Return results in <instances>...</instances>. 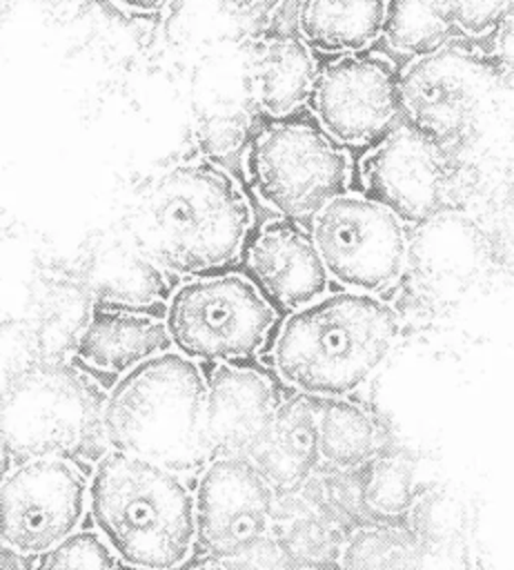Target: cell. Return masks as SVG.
<instances>
[{
    "instance_id": "14",
    "label": "cell",
    "mask_w": 514,
    "mask_h": 570,
    "mask_svg": "<svg viewBox=\"0 0 514 570\" xmlns=\"http://www.w3.org/2000/svg\"><path fill=\"white\" fill-rule=\"evenodd\" d=\"M205 381V439L211 459H249L283 401L276 385L260 370L238 363H216Z\"/></svg>"
},
{
    "instance_id": "8",
    "label": "cell",
    "mask_w": 514,
    "mask_h": 570,
    "mask_svg": "<svg viewBox=\"0 0 514 570\" xmlns=\"http://www.w3.org/2000/svg\"><path fill=\"white\" fill-rule=\"evenodd\" d=\"M309 234L327 276L343 289L380 296L405 269V223L365 194L332 198L312 216Z\"/></svg>"
},
{
    "instance_id": "10",
    "label": "cell",
    "mask_w": 514,
    "mask_h": 570,
    "mask_svg": "<svg viewBox=\"0 0 514 570\" xmlns=\"http://www.w3.org/2000/svg\"><path fill=\"white\" fill-rule=\"evenodd\" d=\"M276 494L245 456H214L194 490L196 548L202 557H236L274 528Z\"/></svg>"
},
{
    "instance_id": "21",
    "label": "cell",
    "mask_w": 514,
    "mask_h": 570,
    "mask_svg": "<svg viewBox=\"0 0 514 570\" xmlns=\"http://www.w3.org/2000/svg\"><path fill=\"white\" fill-rule=\"evenodd\" d=\"M316 441L323 463L338 470H356L387 441L365 407L347 399L316 401Z\"/></svg>"
},
{
    "instance_id": "3",
    "label": "cell",
    "mask_w": 514,
    "mask_h": 570,
    "mask_svg": "<svg viewBox=\"0 0 514 570\" xmlns=\"http://www.w3.org/2000/svg\"><path fill=\"white\" fill-rule=\"evenodd\" d=\"M87 505L116 557L138 570H176L196 548L194 490L149 459L107 448L93 465Z\"/></svg>"
},
{
    "instance_id": "32",
    "label": "cell",
    "mask_w": 514,
    "mask_h": 570,
    "mask_svg": "<svg viewBox=\"0 0 514 570\" xmlns=\"http://www.w3.org/2000/svg\"><path fill=\"white\" fill-rule=\"evenodd\" d=\"M47 2H51V4H65V2H71V0H47Z\"/></svg>"
},
{
    "instance_id": "28",
    "label": "cell",
    "mask_w": 514,
    "mask_h": 570,
    "mask_svg": "<svg viewBox=\"0 0 514 570\" xmlns=\"http://www.w3.org/2000/svg\"><path fill=\"white\" fill-rule=\"evenodd\" d=\"M447 20L472 36H481L496 27L507 11L512 9L514 0H434Z\"/></svg>"
},
{
    "instance_id": "31",
    "label": "cell",
    "mask_w": 514,
    "mask_h": 570,
    "mask_svg": "<svg viewBox=\"0 0 514 570\" xmlns=\"http://www.w3.org/2000/svg\"><path fill=\"white\" fill-rule=\"evenodd\" d=\"M9 468H11V454H9V450L4 448V443L0 441V483H2L4 474L9 472Z\"/></svg>"
},
{
    "instance_id": "9",
    "label": "cell",
    "mask_w": 514,
    "mask_h": 570,
    "mask_svg": "<svg viewBox=\"0 0 514 570\" xmlns=\"http://www.w3.org/2000/svg\"><path fill=\"white\" fill-rule=\"evenodd\" d=\"M89 483L65 456L18 461L0 483V539L36 559L78 530Z\"/></svg>"
},
{
    "instance_id": "13",
    "label": "cell",
    "mask_w": 514,
    "mask_h": 570,
    "mask_svg": "<svg viewBox=\"0 0 514 570\" xmlns=\"http://www.w3.org/2000/svg\"><path fill=\"white\" fill-rule=\"evenodd\" d=\"M365 196L394 212L403 223L423 225L445 212V165L438 145L401 125L360 165Z\"/></svg>"
},
{
    "instance_id": "18",
    "label": "cell",
    "mask_w": 514,
    "mask_h": 570,
    "mask_svg": "<svg viewBox=\"0 0 514 570\" xmlns=\"http://www.w3.org/2000/svg\"><path fill=\"white\" fill-rule=\"evenodd\" d=\"M316 60L300 36H258L249 45L245 82L251 102L274 118L294 114L309 100Z\"/></svg>"
},
{
    "instance_id": "24",
    "label": "cell",
    "mask_w": 514,
    "mask_h": 570,
    "mask_svg": "<svg viewBox=\"0 0 514 570\" xmlns=\"http://www.w3.org/2000/svg\"><path fill=\"white\" fill-rule=\"evenodd\" d=\"M96 296L105 305L140 307L167 294L162 267L147 254H111L102 258L96 276Z\"/></svg>"
},
{
    "instance_id": "4",
    "label": "cell",
    "mask_w": 514,
    "mask_h": 570,
    "mask_svg": "<svg viewBox=\"0 0 514 570\" xmlns=\"http://www.w3.org/2000/svg\"><path fill=\"white\" fill-rule=\"evenodd\" d=\"M205 387L198 361L176 350L136 365L105 396V445L182 476L198 474L211 459L205 439Z\"/></svg>"
},
{
    "instance_id": "7",
    "label": "cell",
    "mask_w": 514,
    "mask_h": 570,
    "mask_svg": "<svg viewBox=\"0 0 514 570\" xmlns=\"http://www.w3.org/2000/svg\"><path fill=\"white\" fill-rule=\"evenodd\" d=\"M247 176L258 198L283 218L312 220L345 194L349 160L320 125L278 120L249 142Z\"/></svg>"
},
{
    "instance_id": "2",
    "label": "cell",
    "mask_w": 514,
    "mask_h": 570,
    "mask_svg": "<svg viewBox=\"0 0 514 570\" xmlns=\"http://www.w3.org/2000/svg\"><path fill=\"white\" fill-rule=\"evenodd\" d=\"M138 240L165 272L196 276L231 263L249 234L251 207L214 160L178 163L158 174L138 205Z\"/></svg>"
},
{
    "instance_id": "26",
    "label": "cell",
    "mask_w": 514,
    "mask_h": 570,
    "mask_svg": "<svg viewBox=\"0 0 514 570\" xmlns=\"http://www.w3.org/2000/svg\"><path fill=\"white\" fill-rule=\"evenodd\" d=\"M249 116L243 109L229 107L209 111L198 125V145L205 158H218L236 151L247 140Z\"/></svg>"
},
{
    "instance_id": "6",
    "label": "cell",
    "mask_w": 514,
    "mask_h": 570,
    "mask_svg": "<svg viewBox=\"0 0 514 570\" xmlns=\"http://www.w3.org/2000/svg\"><path fill=\"white\" fill-rule=\"evenodd\" d=\"M276 323V307L243 274L196 276L169 292L171 347L191 361L238 363L254 356Z\"/></svg>"
},
{
    "instance_id": "23",
    "label": "cell",
    "mask_w": 514,
    "mask_h": 570,
    "mask_svg": "<svg viewBox=\"0 0 514 570\" xmlns=\"http://www.w3.org/2000/svg\"><path fill=\"white\" fill-rule=\"evenodd\" d=\"M452 29L434 0H389L380 33L396 51L418 58L445 47Z\"/></svg>"
},
{
    "instance_id": "25",
    "label": "cell",
    "mask_w": 514,
    "mask_h": 570,
    "mask_svg": "<svg viewBox=\"0 0 514 570\" xmlns=\"http://www.w3.org/2000/svg\"><path fill=\"white\" fill-rule=\"evenodd\" d=\"M118 561L98 530H76L38 554L31 570H118Z\"/></svg>"
},
{
    "instance_id": "22",
    "label": "cell",
    "mask_w": 514,
    "mask_h": 570,
    "mask_svg": "<svg viewBox=\"0 0 514 570\" xmlns=\"http://www.w3.org/2000/svg\"><path fill=\"white\" fill-rule=\"evenodd\" d=\"M427 490V485L414 483L409 452L394 450L389 441L369 461L358 465V499L365 512L376 519L412 514Z\"/></svg>"
},
{
    "instance_id": "19",
    "label": "cell",
    "mask_w": 514,
    "mask_h": 570,
    "mask_svg": "<svg viewBox=\"0 0 514 570\" xmlns=\"http://www.w3.org/2000/svg\"><path fill=\"white\" fill-rule=\"evenodd\" d=\"M283 0H169L165 36L178 47L243 45L258 38Z\"/></svg>"
},
{
    "instance_id": "29",
    "label": "cell",
    "mask_w": 514,
    "mask_h": 570,
    "mask_svg": "<svg viewBox=\"0 0 514 570\" xmlns=\"http://www.w3.org/2000/svg\"><path fill=\"white\" fill-rule=\"evenodd\" d=\"M31 559L18 554L0 539V570H31Z\"/></svg>"
},
{
    "instance_id": "20",
    "label": "cell",
    "mask_w": 514,
    "mask_h": 570,
    "mask_svg": "<svg viewBox=\"0 0 514 570\" xmlns=\"http://www.w3.org/2000/svg\"><path fill=\"white\" fill-rule=\"evenodd\" d=\"M385 0H298L296 27L309 49L358 53L383 31Z\"/></svg>"
},
{
    "instance_id": "11",
    "label": "cell",
    "mask_w": 514,
    "mask_h": 570,
    "mask_svg": "<svg viewBox=\"0 0 514 570\" xmlns=\"http://www.w3.org/2000/svg\"><path fill=\"white\" fill-rule=\"evenodd\" d=\"M487 85L490 67L483 58L441 47L412 58L403 69L396 82L398 109L409 127L441 147L465 134Z\"/></svg>"
},
{
    "instance_id": "12",
    "label": "cell",
    "mask_w": 514,
    "mask_h": 570,
    "mask_svg": "<svg viewBox=\"0 0 514 570\" xmlns=\"http://www.w3.org/2000/svg\"><path fill=\"white\" fill-rule=\"evenodd\" d=\"M398 76L380 56L345 53L316 73L309 100L318 125L340 145L378 138L398 111Z\"/></svg>"
},
{
    "instance_id": "5",
    "label": "cell",
    "mask_w": 514,
    "mask_h": 570,
    "mask_svg": "<svg viewBox=\"0 0 514 570\" xmlns=\"http://www.w3.org/2000/svg\"><path fill=\"white\" fill-rule=\"evenodd\" d=\"M96 385L69 365H31L0 396V441L11 459H71L102 434Z\"/></svg>"
},
{
    "instance_id": "17",
    "label": "cell",
    "mask_w": 514,
    "mask_h": 570,
    "mask_svg": "<svg viewBox=\"0 0 514 570\" xmlns=\"http://www.w3.org/2000/svg\"><path fill=\"white\" fill-rule=\"evenodd\" d=\"M316 401L318 396L300 392L283 399L267 434L249 454V461L265 476L276 497L298 494L320 465Z\"/></svg>"
},
{
    "instance_id": "16",
    "label": "cell",
    "mask_w": 514,
    "mask_h": 570,
    "mask_svg": "<svg viewBox=\"0 0 514 570\" xmlns=\"http://www.w3.org/2000/svg\"><path fill=\"white\" fill-rule=\"evenodd\" d=\"M169 350L171 336L165 318H156L138 307L105 303H96L76 345L82 363L116 376Z\"/></svg>"
},
{
    "instance_id": "27",
    "label": "cell",
    "mask_w": 514,
    "mask_h": 570,
    "mask_svg": "<svg viewBox=\"0 0 514 570\" xmlns=\"http://www.w3.org/2000/svg\"><path fill=\"white\" fill-rule=\"evenodd\" d=\"M291 561L274 528L251 550L236 557H202L189 570H289Z\"/></svg>"
},
{
    "instance_id": "15",
    "label": "cell",
    "mask_w": 514,
    "mask_h": 570,
    "mask_svg": "<svg viewBox=\"0 0 514 570\" xmlns=\"http://www.w3.org/2000/svg\"><path fill=\"white\" fill-rule=\"evenodd\" d=\"M247 278L280 309L294 312L327 294L329 276L314 238L296 220L267 223L247 245Z\"/></svg>"
},
{
    "instance_id": "1",
    "label": "cell",
    "mask_w": 514,
    "mask_h": 570,
    "mask_svg": "<svg viewBox=\"0 0 514 570\" xmlns=\"http://www.w3.org/2000/svg\"><path fill=\"white\" fill-rule=\"evenodd\" d=\"M398 332V314L380 296L349 289L323 294L280 323L271 365L294 392L347 399L385 363Z\"/></svg>"
},
{
    "instance_id": "30",
    "label": "cell",
    "mask_w": 514,
    "mask_h": 570,
    "mask_svg": "<svg viewBox=\"0 0 514 570\" xmlns=\"http://www.w3.org/2000/svg\"><path fill=\"white\" fill-rule=\"evenodd\" d=\"M118 2H122L125 7H129L134 11H154V9L165 7L169 0H118Z\"/></svg>"
}]
</instances>
